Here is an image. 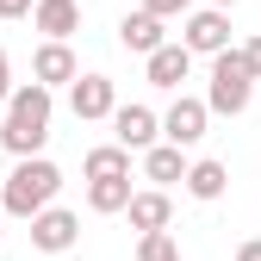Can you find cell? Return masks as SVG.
Instances as JSON below:
<instances>
[{"label":"cell","instance_id":"obj_25","mask_svg":"<svg viewBox=\"0 0 261 261\" xmlns=\"http://www.w3.org/2000/svg\"><path fill=\"white\" fill-rule=\"evenodd\" d=\"M0 237H7V205H0Z\"/></svg>","mask_w":261,"mask_h":261},{"label":"cell","instance_id":"obj_8","mask_svg":"<svg viewBox=\"0 0 261 261\" xmlns=\"http://www.w3.org/2000/svg\"><path fill=\"white\" fill-rule=\"evenodd\" d=\"M106 124H112V137H118L124 149H137V155H143L149 143H162V112H149V106H124V100H118V112H112Z\"/></svg>","mask_w":261,"mask_h":261},{"label":"cell","instance_id":"obj_3","mask_svg":"<svg viewBox=\"0 0 261 261\" xmlns=\"http://www.w3.org/2000/svg\"><path fill=\"white\" fill-rule=\"evenodd\" d=\"M249 100H255V69H249L243 44H230V50H218V56H212L205 106H212L218 118H243V112H249Z\"/></svg>","mask_w":261,"mask_h":261},{"label":"cell","instance_id":"obj_21","mask_svg":"<svg viewBox=\"0 0 261 261\" xmlns=\"http://www.w3.org/2000/svg\"><path fill=\"white\" fill-rule=\"evenodd\" d=\"M31 7H38V0H0V19H25Z\"/></svg>","mask_w":261,"mask_h":261},{"label":"cell","instance_id":"obj_1","mask_svg":"<svg viewBox=\"0 0 261 261\" xmlns=\"http://www.w3.org/2000/svg\"><path fill=\"white\" fill-rule=\"evenodd\" d=\"M50 112H56V87H44V81L13 87L7 118H0V149H7L13 162L19 155H44V143H50Z\"/></svg>","mask_w":261,"mask_h":261},{"label":"cell","instance_id":"obj_17","mask_svg":"<svg viewBox=\"0 0 261 261\" xmlns=\"http://www.w3.org/2000/svg\"><path fill=\"white\" fill-rule=\"evenodd\" d=\"M130 155H137V149H124V143L112 137V143H100V149H87V155H81V174H87V180H106V174H130Z\"/></svg>","mask_w":261,"mask_h":261},{"label":"cell","instance_id":"obj_16","mask_svg":"<svg viewBox=\"0 0 261 261\" xmlns=\"http://www.w3.org/2000/svg\"><path fill=\"white\" fill-rule=\"evenodd\" d=\"M130 174H106V180H87V212H100V218H118L130 205Z\"/></svg>","mask_w":261,"mask_h":261},{"label":"cell","instance_id":"obj_24","mask_svg":"<svg viewBox=\"0 0 261 261\" xmlns=\"http://www.w3.org/2000/svg\"><path fill=\"white\" fill-rule=\"evenodd\" d=\"M205 7H237V0H205Z\"/></svg>","mask_w":261,"mask_h":261},{"label":"cell","instance_id":"obj_18","mask_svg":"<svg viewBox=\"0 0 261 261\" xmlns=\"http://www.w3.org/2000/svg\"><path fill=\"white\" fill-rule=\"evenodd\" d=\"M137 261H187V255H180V243L168 230H143L137 237Z\"/></svg>","mask_w":261,"mask_h":261},{"label":"cell","instance_id":"obj_20","mask_svg":"<svg viewBox=\"0 0 261 261\" xmlns=\"http://www.w3.org/2000/svg\"><path fill=\"white\" fill-rule=\"evenodd\" d=\"M13 100V62H7V50H0V106Z\"/></svg>","mask_w":261,"mask_h":261},{"label":"cell","instance_id":"obj_22","mask_svg":"<svg viewBox=\"0 0 261 261\" xmlns=\"http://www.w3.org/2000/svg\"><path fill=\"white\" fill-rule=\"evenodd\" d=\"M243 56H249V69H255V81H261V38H249V44H243Z\"/></svg>","mask_w":261,"mask_h":261},{"label":"cell","instance_id":"obj_5","mask_svg":"<svg viewBox=\"0 0 261 261\" xmlns=\"http://www.w3.org/2000/svg\"><path fill=\"white\" fill-rule=\"evenodd\" d=\"M69 112H75L81 124L112 118V112H118V81H112V75H75V87H69Z\"/></svg>","mask_w":261,"mask_h":261},{"label":"cell","instance_id":"obj_2","mask_svg":"<svg viewBox=\"0 0 261 261\" xmlns=\"http://www.w3.org/2000/svg\"><path fill=\"white\" fill-rule=\"evenodd\" d=\"M56 193H62V168L50 155H19L13 162V174L7 187H0V205H7V218H38L44 205H56Z\"/></svg>","mask_w":261,"mask_h":261},{"label":"cell","instance_id":"obj_6","mask_svg":"<svg viewBox=\"0 0 261 261\" xmlns=\"http://www.w3.org/2000/svg\"><path fill=\"white\" fill-rule=\"evenodd\" d=\"M81 243V218L62 212V205H44L38 218H31V249L38 255H69Z\"/></svg>","mask_w":261,"mask_h":261},{"label":"cell","instance_id":"obj_4","mask_svg":"<svg viewBox=\"0 0 261 261\" xmlns=\"http://www.w3.org/2000/svg\"><path fill=\"white\" fill-rule=\"evenodd\" d=\"M180 44L193 56H218V50H230V7H193L180 19Z\"/></svg>","mask_w":261,"mask_h":261},{"label":"cell","instance_id":"obj_19","mask_svg":"<svg viewBox=\"0 0 261 261\" xmlns=\"http://www.w3.org/2000/svg\"><path fill=\"white\" fill-rule=\"evenodd\" d=\"M149 13H162V19H187L193 13V0H143Z\"/></svg>","mask_w":261,"mask_h":261},{"label":"cell","instance_id":"obj_23","mask_svg":"<svg viewBox=\"0 0 261 261\" xmlns=\"http://www.w3.org/2000/svg\"><path fill=\"white\" fill-rule=\"evenodd\" d=\"M237 261H261V237H249V243L237 249Z\"/></svg>","mask_w":261,"mask_h":261},{"label":"cell","instance_id":"obj_14","mask_svg":"<svg viewBox=\"0 0 261 261\" xmlns=\"http://www.w3.org/2000/svg\"><path fill=\"white\" fill-rule=\"evenodd\" d=\"M31 25H38L44 38H75L81 31V0H38V7H31Z\"/></svg>","mask_w":261,"mask_h":261},{"label":"cell","instance_id":"obj_10","mask_svg":"<svg viewBox=\"0 0 261 261\" xmlns=\"http://www.w3.org/2000/svg\"><path fill=\"white\" fill-rule=\"evenodd\" d=\"M162 25H168L162 13L137 7V13H124V19H118V44H124L130 56H149V50H162V44H168V31H162Z\"/></svg>","mask_w":261,"mask_h":261},{"label":"cell","instance_id":"obj_13","mask_svg":"<svg viewBox=\"0 0 261 261\" xmlns=\"http://www.w3.org/2000/svg\"><path fill=\"white\" fill-rule=\"evenodd\" d=\"M187 168H193L187 149H180V143H168V137L143 149V180H149V187H174V180H187Z\"/></svg>","mask_w":261,"mask_h":261},{"label":"cell","instance_id":"obj_9","mask_svg":"<svg viewBox=\"0 0 261 261\" xmlns=\"http://www.w3.org/2000/svg\"><path fill=\"white\" fill-rule=\"evenodd\" d=\"M75 75H81V62H75L69 38H44L38 56H31V81H44V87H75Z\"/></svg>","mask_w":261,"mask_h":261},{"label":"cell","instance_id":"obj_15","mask_svg":"<svg viewBox=\"0 0 261 261\" xmlns=\"http://www.w3.org/2000/svg\"><path fill=\"white\" fill-rule=\"evenodd\" d=\"M180 187H187L199 205H212V199H224V193H230V168H224V162H212V155H199V162L187 168Z\"/></svg>","mask_w":261,"mask_h":261},{"label":"cell","instance_id":"obj_12","mask_svg":"<svg viewBox=\"0 0 261 261\" xmlns=\"http://www.w3.org/2000/svg\"><path fill=\"white\" fill-rule=\"evenodd\" d=\"M124 218H130V230H168V218H174V199H168V187H137L130 193V205H124Z\"/></svg>","mask_w":261,"mask_h":261},{"label":"cell","instance_id":"obj_11","mask_svg":"<svg viewBox=\"0 0 261 261\" xmlns=\"http://www.w3.org/2000/svg\"><path fill=\"white\" fill-rule=\"evenodd\" d=\"M143 75H149V87L174 93V87L193 75V50H187V44H162V50H149V56H143Z\"/></svg>","mask_w":261,"mask_h":261},{"label":"cell","instance_id":"obj_7","mask_svg":"<svg viewBox=\"0 0 261 261\" xmlns=\"http://www.w3.org/2000/svg\"><path fill=\"white\" fill-rule=\"evenodd\" d=\"M205 124H212V106H205V100H193V93H180V100L162 112V137L180 143V149H193V143L205 137Z\"/></svg>","mask_w":261,"mask_h":261}]
</instances>
